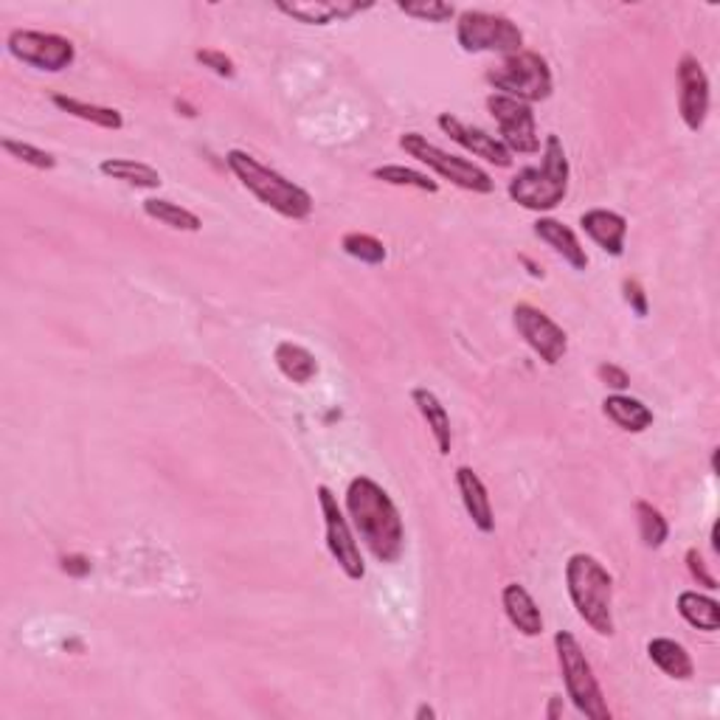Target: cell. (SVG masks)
<instances>
[{"label":"cell","instance_id":"8fae6325","mask_svg":"<svg viewBox=\"0 0 720 720\" xmlns=\"http://www.w3.org/2000/svg\"><path fill=\"white\" fill-rule=\"evenodd\" d=\"M488 111L495 118V124H498V141L509 152H518V155L541 152V136H538L532 104L493 93L488 99Z\"/></svg>","mask_w":720,"mask_h":720},{"label":"cell","instance_id":"2e32d148","mask_svg":"<svg viewBox=\"0 0 720 720\" xmlns=\"http://www.w3.org/2000/svg\"><path fill=\"white\" fill-rule=\"evenodd\" d=\"M456 488H459L462 504H465L467 515H470V521L479 532L490 535L495 529V515H493V504H490L488 488H484V481L479 479L473 467H456Z\"/></svg>","mask_w":720,"mask_h":720},{"label":"cell","instance_id":"e575fe53","mask_svg":"<svg viewBox=\"0 0 720 720\" xmlns=\"http://www.w3.org/2000/svg\"><path fill=\"white\" fill-rule=\"evenodd\" d=\"M622 290H624V302L631 304L633 313H636L639 318H645L647 316V295H645V290H642V285H639L636 279H624Z\"/></svg>","mask_w":720,"mask_h":720},{"label":"cell","instance_id":"44dd1931","mask_svg":"<svg viewBox=\"0 0 720 720\" xmlns=\"http://www.w3.org/2000/svg\"><path fill=\"white\" fill-rule=\"evenodd\" d=\"M603 414L617 428L628 433H642L653 426V412L642 400L628 397V394H608L603 400Z\"/></svg>","mask_w":720,"mask_h":720},{"label":"cell","instance_id":"74e56055","mask_svg":"<svg viewBox=\"0 0 720 720\" xmlns=\"http://www.w3.org/2000/svg\"><path fill=\"white\" fill-rule=\"evenodd\" d=\"M175 108H178V111H184V116H189V118L198 116V113H194V108H189L186 102H175Z\"/></svg>","mask_w":720,"mask_h":720},{"label":"cell","instance_id":"ffe728a7","mask_svg":"<svg viewBox=\"0 0 720 720\" xmlns=\"http://www.w3.org/2000/svg\"><path fill=\"white\" fill-rule=\"evenodd\" d=\"M412 400L419 408V414H422V419H426V426L431 428V437L433 442H437V447H440V453L447 456L453 447V431L451 414H447V408L442 405V400L437 397L431 389H422V386L412 391Z\"/></svg>","mask_w":720,"mask_h":720},{"label":"cell","instance_id":"277c9868","mask_svg":"<svg viewBox=\"0 0 720 720\" xmlns=\"http://www.w3.org/2000/svg\"><path fill=\"white\" fill-rule=\"evenodd\" d=\"M569 159L557 136H546L541 166H527L509 180V198L529 212H552L569 192Z\"/></svg>","mask_w":720,"mask_h":720},{"label":"cell","instance_id":"d4e9b609","mask_svg":"<svg viewBox=\"0 0 720 720\" xmlns=\"http://www.w3.org/2000/svg\"><path fill=\"white\" fill-rule=\"evenodd\" d=\"M679 614L684 617V622H690L698 631L715 633L720 628V605L698 591H681Z\"/></svg>","mask_w":720,"mask_h":720},{"label":"cell","instance_id":"e0dca14e","mask_svg":"<svg viewBox=\"0 0 720 720\" xmlns=\"http://www.w3.org/2000/svg\"><path fill=\"white\" fill-rule=\"evenodd\" d=\"M580 226L589 233L591 240L603 248L605 254L622 256L624 254V237H628V220L622 214L608 212V209H591L580 217Z\"/></svg>","mask_w":720,"mask_h":720},{"label":"cell","instance_id":"4dcf8cb0","mask_svg":"<svg viewBox=\"0 0 720 720\" xmlns=\"http://www.w3.org/2000/svg\"><path fill=\"white\" fill-rule=\"evenodd\" d=\"M397 9L408 17L426 23H447L456 17V9L451 3H442V0H412V3H397Z\"/></svg>","mask_w":720,"mask_h":720},{"label":"cell","instance_id":"9a60e30c","mask_svg":"<svg viewBox=\"0 0 720 720\" xmlns=\"http://www.w3.org/2000/svg\"><path fill=\"white\" fill-rule=\"evenodd\" d=\"M276 9L293 21L307 26H330L336 21H350L355 14L369 12L371 3H352V0H304V3H288L276 0Z\"/></svg>","mask_w":720,"mask_h":720},{"label":"cell","instance_id":"3957f363","mask_svg":"<svg viewBox=\"0 0 720 720\" xmlns=\"http://www.w3.org/2000/svg\"><path fill=\"white\" fill-rule=\"evenodd\" d=\"M566 589L577 614L599 636H614V577L591 555H571L566 563Z\"/></svg>","mask_w":720,"mask_h":720},{"label":"cell","instance_id":"5b68a950","mask_svg":"<svg viewBox=\"0 0 720 720\" xmlns=\"http://www.w3.org/2000/svg\"><path fill=\"white\" fill-rule=\"evenodd\" d=\"M555 650L557 661H560L563 684H566V693H569L577 712H583L585 718L591 720H610V709L603 698V690H599V681L597 675H594V667L585 659L583 645L577 642L574 633L557 631Z\"/></svg>","mask_w":720,"mask_h":720},{"label":"cell","instance_id":"8992f818","mask_svg":"<svg viewBox=\"0 0 720 720\" xmlns=\"http://www.w3.org/2000/svg\"><path fill=\"white\" fill-rule=\"evenodd\" d=\"M488 83L495 93L518 102L535 104L552 97V71L550 62L535 51H518L501 60L493 71H488Z\"/></svg>","mask_w":720,"mask_h":720},{"label":"cell","instance_id":"9c48e42d","mask_svg":"<svg viewBox=\"0 0 720 720\" xmlns=\"http://www.w3.org/2000/svg\"><path fill=\"white\" fill-rule=\"evenodd\" d=\"M7 49L23 65L49 71V74L71 68L76 60V49L68 37L51 35V31H31V28H14L7 37Z\"/></svg>","mask_w":720,"mask_h":720},{"label":"cell","instance_id":"ab89813d","mask_svg":"<svg viewBox=\"0 0 720 720\" xmlns=\"http://www.w3.org/2000/svg\"><path fill=\"white\" fill-rule=\"evenodd\" d=\"M712 550L720 552V541H718V523L712 527Z\"/></svg>","mask_w":720,"mask_h":720},{"label":"cell","instance_id":"7402d4cb","mask_svg":"<svg viewBox=\"0 0 720 720\" xmlns=\"http://www.w3.org/2000/svg\"><path fill=\"white\" fill-rule=\"evenodd\" d=\"M647 656L656 667H659L665 675L675 681H686L693 679V659H690V653H686L684 645H679L675 639H650V645H647Z\"/></svg>","mask_w":720,"mask_h":720},{"label":"cell","instance_id":"7a4b0ae2","mask_svg":"<svg viewBox=\"0 0 720 720\" xmlns=\"http://www.w3.org/2000/svg\"><path fill=\"white\" fill-rule=\"evenodd\" d=\"M226 164L248 192L254 194L260 203L274 209L276 214H281V217H288V220H307L310 214H313V198H310L307 189L288 180L276 169H270V166L260 164V161H256L254 155H248L245 150L228 152Z\"/></svg>","mask_w":720,"mask_h":720},{"label":"cell","instance_id":"f546056e","mask_svg":"<svg viewBox=\"0 0 720 720\" xmlns=\"http://www.w3.org/2000/svg\"><path fill=\"white\" fill-rule=\"evenodd\" d=\"M341 248L352 260L364 262V265H380L386 262V248L378 237L371 233H346L341 240Z\"/></svg>","mask_w":720,"mask_h":720},{"label":"cell","instance_id":"f35d334b","mask_svg":"<svg viewBox=\"0 0 720 720\" xmlns=\"http://www.w3.org/2000/svg\"><path fill=\"white\" fill-rule=\"evenodd\" d=\"M433 715H437V712H433L431 707H419V709H417V715H414V718H417V720H426V718H433Z\"/></svg>","mask_w":720,"mask_h":720},{"label":"cell","instance_id":"ba28073f","mask_svg":"<svg viewBox=\"0 0 720 720\" xmlns=\"http://www.w3.org/2000/svg\"><path fill=\"white\" fill-rule=\"evenodd\" d=\"M400 150H405L412 159H417L419 164H426L428 169L437 172L440 178L451 180L453 186H459L465 192L490 194L495 189V180L490 178L481 166L440 150V147L431 144L426 136H419V132H403V136H400Z\"/></svg>","mask_w":720,"mask_h":720},{"label":"cell","instance_id":"8d00e7d4","mask_svg":"<svg viewBox=\"0 0 720 720\" xmlns=\"http://www.w3.org/2000/svg\"><path fill=\"white\" fill-rule=\"evenodd\" d=\"M62 571L71 577H88L90 560L85 555H65L62 557Z\"/></svg>","mask_w":720,"mask_h":720},{"label":"cell","instance_id":"ac0fdd59","mask_svg":"<svg viewBox=\"0 0 720 720\" xmlns=\"http://www.w3.org/2000/svg\"><path fill=\"white\" fill-rule=\"evenodd\" d=\"M501 605H504V614H507L509 622H513L523 636H541L543 633L541 608H538V603L532 599V594H529L523 585L518 583L504 585V591H501Z\"/></svg>","mask_w":720,"mask_h":720},{"label":"cell","instance_id":"83f0119b","mask_svg":"<svg viewBox=\"0 0 720 720\" xmlns=\"http://www.w3.org/2000/svg\"><path fill=\"white\" fill-rule=\"evenodd\" d=\"M636 518H639V535H642L647 550H659L661 543L667 541V535H670V527H667L665 515L653 507V504H647V501H639Z\"/></svg>","mask_w":720,"mask_h":720},{"label":"cell","instance_id":"1f68e13d","mask_svg":"<svg viewBox=\"0 0 720 720\" xmlns=\"http://www.w3.org/2000/svg\"><path fill=\"white\" fill-rule=\"evenodd\" d=\"M0 147H3V150H7L12 159L23 161V164H28V166H35V169L46 172V169H54V166H56V159L51 155V152L40 150V147H35V144H26V141L3 138V141H0Z\"/></svg>","mask_w":720,"mask_h":720},{"label":"cell","instance_id":"7c38bea8","mask_svg":"<svg viewBox=\"0 0 720 720\" xmlns=\"http://www.w3.org/2000/svg\"><path fill=\"white\" fill-rule=\"evenodd\" d=\"M513 324L518 336L527 341L529 350L535 352L543 364L557 366L569 352V338L563 327H557L543 310L532 307V304H515Z\"/></svg>","mask_w":720,"mask_h":720},{"label":"cell","instance_id":"cb8c5ba5","mask_svg":"<svg viewBox=\"0 0 720 720\" xmlns=\"http://www.w3.org/2000/svg\"><path fill=\"white\" fill-rule=\"evenodd\" d=\"M99 172H102L104 178L122 180V184L136 186V189H159L164 184L159 169H152L150 164H141V161L132 159H104L99 164Z\"/></svg>","mask_w":720,"mask_h":720},{"label":"cell","instance_id":"484cf974","mask_svg":"<svg viewBox=\"0 0 720 720\" xmlns=\"http://www.w3.org/2000/svg\"><path fill=\"white\" fill-rule=\"evenodd\" d=\"M51 102H54V108H60L62 113L83 118V122L97 124V127H102V130H122V127H124V118H122V113L116 111V108L88 104V102H83V99L62 97V93L51 97Z\"/></svg>","mask_w":720,"mask_h":720},{"label":"cell","instance_id":"d590c367","mask_svg":"<svg viewBox=\"0 0 720 720\" xmlns=\"http://www.w3.org/2000/svg\"><path fill=\"white\" fill-rule=\"evenodd\" d=\"M597 375H599V380H603L605 386H610V389H614V391H624V389H628V386H631V378H628V371L619 369V366H614V364H603L597 369Z\"/></svg>","mask_w":720,"mask_h":720},{"label":"cell","instance_id":"5bb4252c","mask_svg":"<svg viewBox=\"0 0 720 720\" xmlns=\"http://www.w3.org/2000/svg\"><path fill=\"white\" fill-rule=\"evenodd\" d=\"M437 124H440V130L445 132V136H451L462 150L473 152L476 159L490 161V164L501 166V169L513 166V152L501 144L498 138L490 136V132L479 130L473 124H465L462 118L451 116V113H442V116L437 118Z\"/></svg>","mask_w":720,"mask_h":720},{"label":"cell","instance_id":"4316f807","mask_svg":"<svg viewBox=\"0 0 720 720\" xmlns=\"http://www.w3.org/2000/svg\"><path fill=\"white\" fill-rule=\"evenodd\" d=\"M144 212H147V217L164 223V226L175 228V231L198 233L200 228H203V223H200L198 214L189 212V209H184V206H178V203H172V200H164V198H147Z\"/></svg>","mask_w":720,"mask_h":720},{"label":"cell","instance_id":"d6a6232c","mask_svg":"<svg viewBox=\"0 0 720 720\" xmlns=\"http://www.w3.org/2000/svg\"><path fill=\"white\" fill-rule=\"evenodd\" d=\"M194 60L203 65V68H209L212 74L223 76V79H233V74H237V68H233V60L231 56H226L223 51H214V49H203L194 54Z\"/></svg>","mask_w":720,"mask_h":720},{"label":"cell","instance_id":"603a6c76","mask_svg":"<svg viewBox=\"0 0 720 720\" xmlns=\"http://www.w3.org/2000/svg\"><path fill=\"white\" fill-rule=\"evenodd\" d=\"M274 361H276V366H279L281 375L299 386L310 383V380L318 375V364H316V357H313V352L304 350V346H299V343H293V341L276 343Z\"/></svg>","mask_w":720,"mask_h":720},{"label":"cell","instance_id":"d6986e66","mask_svg":"<svg viewBox=\"0 0 720 720\" xmlns=\"http://www.w3.org/2000/svg\"><path fill=\"white\" fill-rule=\"evenodd\" d=\"M535 237L550 248H555V254H560L563 262H569L574 270L589 268V254H585V248L577 240V233L569 226H563L560 220H555V217H541L535 223Z\"/></svg>","mask_w":720,"mask_h":720},{"label":"cell","instance_id":"52a82bcc","mask_svg":"<svg viewBox=\"0 0 720 720\" xmlns=\"http://www.w3.org/2000/svg\"><path fill=\"white\" fill-rule=\"evenodd\" d=\"M456 40L467 54H518L523 51V31L509 17L481 9H467L456 23Z\"/></svg>","mask_w":720,"mask_h":720},{"label":"cell","instance_id":"4fadbf2b","mask_svg":"<svg viewBox=\"0 0 720 720\" xmlns=\"http://www.w3.org/2000/svg\"><path fill=\"white\" fill-rule=\"evenodd\" d=\"M679 113L693 132L707 124L709 79L704 65L693 54H684L679 62Z\"/></svg>","mask_w":720,"mask_h":720},{"label":"cell","instance_id":"f1b7e54d","mask_svg":"<svg viewBox=\"0 0 720 720\" xmlns=\"http://www.w3.org/2000/svg\"><path fill=\"white\" fill-rule=\"evenodd\" d=\"M375 178L383 180V184H391V186H412V189H419V192H440V184L437 180H431L428 175H422V172L417 169H408V166H400V164H389V166H378L375 169Z\"/></svg>","mask_w":720,"mask_h":720},{"label":"cell","instance_id":"6da1fadb","mask_svg":"<svg viewBox=\"0 0 720 720\" xmlns=\"http://www.w3.org/2000/svg\"><path fill=\"white\" fill-rule=\"evenodd\" d=\"M346 513L357 538L380 563H397L405 550V527L397 504L369 476H357L346 488Z\"/></svg>","mask_w":720,"mask_h":720},{"label":"cell","instance_id":"30bf717a","mask_svg":"<svg viewBox=\"0 0 720 720\" xmlns=\"http://www.w3.org/2000/svg\"><path fill=\"white\" fill-rule=\"evenodd\" d=\"M318 504H321L324 515V532H327V550H330L332 560L341 566V571L350 580H364L366 577V563L361 555V546H357L355 535H352L350 521L343 515L341 504H338V495L332 493L327 484L318 488Z\"/></svg>","mask_w":720,"mask_h":720},{"label":"cell","instance_id":"836d02e7","mask_svg":"<svg viewBox=\"0 0 720 720\" xmlns=\"http://www.w3.org/2000/svg\"><path fill=\"white\" fill-rule=\"evenodd\" d=\"M686 569H690V574H693L700 585H707L709 591L718 589V580H715V577L707 571V563H704V557H700L698 550L686 552Z\"/></svg>","mask_w":720,"mask_h":720}]
</instances>
